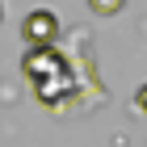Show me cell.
<instances>
[{"label":"cell","instance_id":"3","mask_svg":"<svg viewBox=\"0 0 147 147\" xmlns=\"http://www.w3.org/2000/svg\"><path fill=\"white\" fill-rule=\"evenodd\" d=\"M126 0H88V9L97 13V17H113V13H122Z\"/></svg>","mask_w":147,"mask_h":147},{"label":"cell","instance_id":"5","mask_svg":"<svg viewBox=\"0 0 147 147\" xmlns=\"http://www.w3.org/2000/svg\"><path fill=\"white\" fill-rule=\"evenodd\" d=\"M0 21H4V4H0Z\"/></svg>","mask_w":147,"mask_h":147},{"label":"cell","instance_id":"1","mask_svg":"<svg viewBox=\"0 0 147 147\" xmlns=\"http://www.w3.org/2000/svg\"><path fill=\"white\" fill-rule=\"evenodd\" d=\"M25 80L34 84V97L51 109H63L71 92H76V76H71V63L63 59L59 46H30L21 59Z\"/></svg>","mask_w":147,"mask_h":147},{"label":"cell","instance_id":"4","mask_svg":"<svg viewBox=\"0 0 147 147\" xmlns=\"http://www.w3.org/2000/svg\"><path fill=\"white\" fill-rule=\"evenodd\" d=\"M135 109H139V113H147V84L135 92Z\"/></svg>","mask_w":147,"mask_h":147},{"label":"cell","instance_id":"2","mask_svg":"<svg viewBox=\"0 0 147 147\" xmlns=\"http://www.w3.org/2000/svg\"><path fill=\"white\" fill-rule=\"evenodd\" d=\"M21 38L30 46H55L59 42V17L51 9H34L30 17L21 21Z\"/></svg>","mask_w":147,"mask_h":147}]
</instances>
